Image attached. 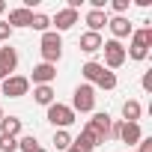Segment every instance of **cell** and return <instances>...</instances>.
Returning <instances> with one entry per match:
<instances>
[{
    "mask_svg": "<svg viewBox=\"0 0 152 152\" xmlns=\"http://www.w3.org/2000/svg\"><path fill=\"white\" fill-rule=\"evenodd\" d=\"M149 48H152V27H140V30L131 33V45L125 48V57H131V60H146Z\"/></svg>",
    "mask_w": 152,
    "mask_h": 152,
    "instance_id": "obj_1",
    "label": "cell"
},
{
    "mask_svg": "<svg viewBox=\"0 0 152 152\" xmlns=\"http://www.w3.org/2000/svg\"><path fill=\"white\" fill-rule=\"evenodd\" d=\"M63 57V36L57 30H48L42 33V63H51L57 66V60Z\"/></svg>",
    "mask_w": 152,
    "mask_h": 152,
    "instance_id": "obj_2",
    "label": "cell"
},
{
    "mask_svg": "<svg viewBox=\"0 0 152 152\" xmlns=\"http://www.w3.org/2000/svg\"><path fill=\"white\" fill-rule=\"evenodd\" d=\"M96 107V87L90 84H81V87H75V96H72V110L75 113H90Z\"/></svg>",
    "mask_w": 152,
    "mask_h": 152,
    "instance_id": "obj_3",
    "label": "cell"
},
{
    "mask_svg": "<svg viewBox=\"0 0 152 152\" xmlns=\"http://www.w3.org/2000/svg\"><path fill=\"white\" fill-rule=\"evenodd\" d=\"M30 93V81L24 75H9V78L0 84V96H9V99H21Z\"/></svg>",
    "mask_w": 152,
    "mask_h": 152,
    "instance_id": "obj_4",
    "label": "cell"
},
{
    "mask_svg": "<svg viewBox=\"0 0 152 152\" xmlns=\"http://www.w3.org/2000/svg\"><path fill=\"white\" fill-rule=\"evenodd\" d=\"M102 51H104V66H107V72L119 69V66L128 60V57H125V48H122V42H116V39L104 42V45H102Z\"/></svg>",
    "mask_w": 152,
    "mask_h": 152,
    "instance_id": "obj_5",
    "label": "cell"
},
{
    "mask_svg": "<svg viewBox=\"0 0 152 152\" xmlns=\"http://www.w3.org/2000/svg\"><path fill=\"white\" fill-rule=\"evenodd\" d=\"M48 122L66 131V128H69V125L75 122V110H72L69 104H60V102H54V104L48 107Z\"/></svg>",
    "mask_w": 152,
    "mask_h": 152,
    "instance_id": "obj_6",
    "label": "cell"
},
{
    "mask_svg": "<svg viewBox=\"0 0 152 152\" xmlns=\"http://www.w3.org/2000/svg\"><path fill=\"white\" fill-rule=\"evenodd\" d=\"M57 78V66H51V63H39V66H33V75L27 81H33L36 87H51V81Z\"/></svg>",
    "mask_w": 152,
    "mask_h": 152,
    "instance_id": "obj_7",
    "label": "cell"
},
{
    "mask_svg": "<svg viewBox=\"0 0 152 152\" xmlns=\"http://www.w3.org/2000/svg\"><path fill=\"white\" fill-rule=\"evenodd\" d=\"M107 27H110V33H113L116 42H119V39H128V36L134 33V27H131V21H128L125 15H113V18H107Z\"/></svg>",
    "mask_w": 152,
    "mask_h": 152,
    "instance_id": "obj_8",
    "label": "cell"
},
{
    "mask_svg": "<svg viewBox=\"0 0 152 152\" xmlns=\"http://www.w3.org/2000/svg\"><path fill=\"white\" fill-rule=\"evenodd\" d=\"M110 122H113V119H110L107 113H93V119L87 122V128H90L93 134H99L102 140H107V131H110Z\"/></svg>",
    "mask_w": 152,
    "mask_h": 152,
    "instance_id": "obj_9",
    "label": "cell"
},
{
    "mask_svg": "<svg viewBox=\"0 0 152 152\" xmlns=\"http://www.w3.org/2000/svg\"><path fill=\"white\" fill-rule=\"evenodd\" d=\"M51 24H57V33H66V30H72L75 24H78V12L75 9H60Z\"/></svg>",
    "mask_w": 152,
    "mask_h": 152,
    "instance_id": "obj_10",
    "label": "cell"
},
{
    "mask_svg": "<svg viewBox=\"0 0 152 152\" xmlns=\"http://www.w3.org/2000/svg\"><path fill=\"white\" fill-rule=\"evenodd\" d=\"M72 143L78 146V149H84V152H93V149H96V146H102L104 140H102L99 134H93L90 128H84V131L78 134V140H72Z\"/></svg>",
    "mask_w": 152,
    "mask_h": 152,
    "instance_id": "obj_11",
    "label": "cell"
},
{
    "mask_svg": "<svg viewBox=\"0 0 152 152\" xmlns=\"http://www.w3.org/2000/svg\"><path fill=\"white\" fill-rule=\"evenodd\" d=\"M78 45H81V51H84V54H96V51H102L104 39H102V33H90V30H87V33L81 36V42H78Z\"/></svg>",
    "mask_w": 152,
    "mask_h": 152,
    "instance_id": "obj_12",
    "label": "cell"
},
{
    "mask_svg": "<svg viewBox=\"0 0 152 152\" xmlns=\"http://www.w3.org/2000/svg\"><path fill=\"white\" fill-rule=\"evenodd\" d=\"M15 66H18V51L9 48V45H3V48H0V69H3L6 75H12Z\"/></svg>",
    "mask_w": 152,
    "mask_h": 152,
    "instance_id": "obj_13",
    "label": "cell"
},
{
    "mask_svg": "<svg viewBox=\"0 0 152 152\" xmlns=\"http://www.w3.org/2000/svg\"><path fill=\"white\" fill-rule=\"evenodd\" d=\"M140 137H143V131H140V125L137 122H122V128H119V140L122 143H140Z\"/></svg>",
    "mask_w": 152,
    "mask_h": 152,
    "instance_id": "obj_14",
    "label": "cell"
},
{
    "mask_svg": "<svg viewBox=\"0 0 152 152\" xmlns=\"http://www.w3.org/2000/svg\"><path fill=\"white\" fill-rule=\"evenodd\" d=\"M30 18H33V12L24 9V6H18V9L9 12V21H6V24H9L12 30H15V27H30Z\"/></svg>",
    "mask_w": 152,
    "mask_h": 152,
    "instance_id": "obj_15",
    "label": "cell"
},
{
    "mask_svg": "<svg viewBox=\"0 0 152 152\" xmlns=\"http://www.w3.org/2000/svg\"><path fill=\"white\" fill-rule=\"evenodd\" d=\"M87 24H90V33H99L102 27H107V12L104 9H90L87 12Z\"/></svg>",
    "mask_w": 152,
    "mask_h": 152,
    "instance_id": "obj_16",
    "label": "cell"
},
{
    "mask_svg": "<svg viewBox=\"0 0 152 152\" xmlns=\"http://www.w3.org/2000/svg\"><path fill=\"white\" fill-rule=\"evenodd\" d=\"M0 134L18 137V134H21V119H18V116H3V119H0Z\"/></svg>",
    "mask_w": 152,
    "mask_h": 152,
    "instance_id": "obj_17",
    "label": "cell"
},
{
    "mask_svg": "<svg viewBox=\"0 0 152 152\" xmlns=\"http://www.w3.org/2000/svg\"><path fill=\"white\" fill-rule=\"evenodd\" d=\"M102 72H104V66H102V63H96V60H90V63L81 69V75L87 78V84H90V87H93V84L102 78Z\"/></svg>",
    "mask_w": 152,
    "mask_h": 152,
    "instance_id": "obj_18",
    "label": "cell"
},
{
    "mask_svg": "<svg viewBox=\"0 0 152 152\" xmlns=\"http://www.w3.org/2000/svg\"><path fill=\"white\" fill-rule=\"evenodd\" d=\"M33 102L51 107L54 104V87H33Z\"/></svg>",
    "mask_w": 152,
    "mask_h": 152,
    "instance_id": "obj_19",
    "label": "cell"
},
{
    "mask_svg": "<svg viewBox=\"0 0 152 152\" xmlns=\"http://www.w3.org/2000/svg\"><path fill=\"white\" fill-rule=\"evenodd\" d=\"M140 113H143V107H140V102H134V99H128V102L122 104V119H125V122H137V119H140Z\"/></svg>",
    "mask_w": 152,
    "mask_h": 152,
    "instance_id": "obj_20",
    "label": "cell"
},
{
    "mask_svg": "<svg viewBox=\"0 0 152 152\" xmlns=\"http://www.w3.org/2000/svg\"><path fill=\"white\" fill-rule=\"evenodd\" d=\"M30 27H33V30H39V33H48V27H51V18H48V15H42V12H33V18H30Z\"/></svg>",
    "mask_w": 152,
    "mask_h": 152,
    "instance_id": "obj_21",
    "label": "cell"
},
{
    "mask_svg": "<svg viewBox=\"0 0 152 152\" xmlns=\"http://www.w3.org/2000/svg\"><path fill=\"white\" fill-rule=\"evenodd\" d=\"M96 87H99V90H113V87H116V75L104 69V72H102V78L96 81Z\"/></svg>",
    "mask_w": 152,
    "mask_h": 152,
    "instance_id": "obj_22",
    "label": "cell"
},
{
    "mask_svg": "<svg viewBox=\"0 0 152 152\" xmlns=\"http://www.w3.org/2000/svg\"><path fill=\"white\" fill-rule=\"evenodd\" d=\"M54 146H57V149H60V152H66V149H69V146H72V134H69V131H63V128H60V131H57V134H54Z\"/></svg>",
    "mask_w": 152,
    "mask_h": 152,
    "instance_id": "obj_23",
    "label": "cell"
},
{
    "mask_svg": "<svg viewBox=\"0 0 152 152\" xmlns=\"http://www.w3.org/2000/svg\"><path fill=\"white\" fill-rule=\"evenodd\" d=\"M0 152H18V137L0 134Z\"/></svg>",
    "mask_w": 152,
    "mask_h": 152,
    "instance_id": "obj_24",
    "label": "cell"
},
{
    "mask_svg": "<svg viewBox=\"0 0 152 152\" xmlns=\"http://www.w3.org/2000/svg\"><path fill=\"white\" fill-rule=\"evenodd\" d=\"M36 146H39V140H36L33 134H27V137H21V140H18V149H21V152H33Z\"/></svg>",
    "mask_w": 152,
    "mask_h": 152,
    "instance_id": "obj_25",
    "label": "cell"
},
{
    "mask_svg": "<svg viewBox=\"0 0 152 152\" xmlns=\"http://www.w3.org/2000/svg\"><path fill=\"white\" fill-rule=\"evenodd\" d=\"M12 33H15V30H12L6 21H0V42H9V39H12Z\"/></svg>",
    "mask_w": 152,
    "mask_h": 152,
    "instance_id": "obj_26",
    "label": "cell"
},
{
    "mask_svg": "<svg viewBox=\"0 0 152 152\" xmlns=\"http://www.w3.org/2000/svg\"><path fill=\"white\" fill-rule=\"evenodd\" d=\"M110 6H113V12H116V15H122V12L128 9V0H113Z\"/></svg>",
    "mask_w": 152,
    "mask_h": 152,
    "instance_id": "obj_27",
    "label": "cell"
},
{
    "mask_svg": "<svg viewBox=\"0 0 152 152\" xmlns=\"http://www.w3.org/2000/svg\"><path fill=\"white\" fill-rule=\"evenodd\" d=\"M140 149L137 152H152V137H140V143H137Z\"/></svg>",
    "mask_w": 152,
    "mask_h": 152,
    "instance_id": "obj_28",
    "label": "cell"
},
{
    "mask_svg": "<svg viewBox=\"0 0 152 152\" xmlns=\"http://www.w3.org/2000/svg\"><path fill=\"white\" fill-rule=\"evenodd\" d=\"M140 84H143L146 93H152V72H143V81H140Z\"/></svg>",
    "mask_w": 152,
    "mask_h": 152,
    "instance_id": "obj_29",
    "label": "cell"
},
{
    "mask_svg": "<svg viewBox=\"0 0 152 152\" xmlns=\"http://www.w3.org/2000/svg\"><path fill=\"white\" fill-rule=\"evenodd\" d=\"M66 152H84V149H78V146H75V143H72V146H69Z\"/></svg>",
    "mask_w": 152,
    "mask_h": 152,
    "instance_id": "obj_30",
    "label": "cell"
},
{
    "mask_svg": "<svg viewBox=\"0 0 152 152\" xmlns=\"http://www.w3.org/2000/svg\"><path fill=\"white\" fill-rule=\"evenodd\" d=\"M6 78H9V75H6V72H3V69H0V84H3V81H6Z\"/></svg>",
    "mask_w": 152,
    "mask_h": 152,
    "instance_id": "obj_31",
    "label": "cell"
},
{
    "mask_svg": "<svg viewBox=\"0 0 152 152\" xmlns=\"http://www.w3.org/2000/svg\"><path fill=\"white\" fill-rule=\"evenodd\" d=\"M6 12V3H3V0H0V15H3Z\"/></svg>",
    "mask_w": 152,
    "mask_h": 152,
    "instance_id": "obj_32",
    "label": "cell"
},
{
    "mask_svg": "<svg viewBox=\"0 0 152 152\" xmlns=\"http://www.w3.org/2000/svg\"><path fill=\"white\" fill-rule=\"evenodd\" d=\"M33 152H45V149H42V146H36V149H33Z\"/></svg>",
    "mask_w": 152,
    "mask_h": 152,
    "instance_id": "obj_33",
    "label": "cell"
},
{
    "mask_svg": "<svg viewBox=\"0 0 152 152\" xmlns=\"http://www.w3.org/2000/svg\"><path fill=\"white\" fill-rule=\"evenodd\" d=\"M3 116H6V113H3V107H0V119H3Z\"/></svg>",
    "mask_w": 152,
    "mask_h": 152,
    "instance_id": "obj_34",
    "label": "cell"
}]
</instances>
